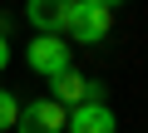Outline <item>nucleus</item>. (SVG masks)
I'll use <instances>...</instances> for the list:
<instances>
[{"mask_svg": "<svg viewBox=\"0 0 148 133\" xmlns=\"http://www.w3.org/2000/svg\"><path fill=\"white\" fill-rule=\"evenodd\" d=\"M109 25H114V10L99 5V0H74V10H69V40L74 44H104L109 40Z\"/></svg>", "mask_w": 148, "mask_h": 133, "instance_id": "f257e3e1", "label": "nucleus"}, {"mask_svg": "<svg viewBox=\"0 0 148 133\" xmlns=\"http://www.w3.org/2000/svg\"><path fill=\"white\" fill-rule=\"evenodd\" d=\"M15 118H20V99H15L10 89H0V133H10Z\"/></svg>", "mask_w": 148, "mask_h": 133, "instance_id": "0eeeda50", "label": "nucleus"}, {"mask_svg": "<svg viewBox=\"0 0 148 133\" xmlns=\"http://www.w3.org/2000/svg\"><path fill=\"white\" fill-rule=\"evenodd\" d=\"M84 89H89V79L74 69V64H69L64 74H54V79H49V99H54V104H64V108L84 104Z\"/></svg>", "mask_w": 148, "mask_h": 133, "instance_id": "423d86ee", "label": "nucleus"}, {"mask_svg": "<svg viewBox=\"0 0 148 133\" xmlns=\"http://www.w3.org/2000/svg\"><path fill=\"white\" fill-rule=\"evenodd\" d=\"M5 64H10V40L0 35V69H5Z\"/></svg>", "mask_w": 148, "mask_h": 133, "instance_id": "6e6552de", "label": "nucleus"}, {"mask_svg": "<svg viewBox=\"0 0 148 133\" xmlns=\"http://www.w3.org/2000/svg\"><path fill=\"white\" fill-rule=\"evenodd\" d=\"M69 10H74V0H25V15H30V25L40 35H64Z\"/></svg>", "mask_w": 148, "mask_h": 133, "instance_id": "39448f33", "label": "nucleus"}, {"mask_svg": "<svg viewBox=\"0 0 148 133\" xmlns=\"http://www.w3.org/2000/svg\"><path fill=\"white\" fill-rule=\"evenodd\" d=\"M114 128H119L114 108H109V104H94V99L74 104V108H69V123H64V133H114Z\"/></svg>", "mask_w": 148, "mask_h": 133, "instance_id": "20e7f679", "label": "nucleus"}, {"mask_svg": "<svg viewBox=\"0 0 148 133\" xmlns=\"http://www.w3.org/2000/svg\"><path fill=\"white\" fill-rule=\"evenodd\" d=\"M99 5H109V10H119V5H123V0H99Z\"/></svg>", "mask_w": 148, "mask_h": 133, "instance_id": "1a4fd4ad", "label": "nucleus"}, {"mask_svg": "<svg viewBox=\"0 0 148 133\" xmlns=\"http://www.w3.org/2000/svg\"><path fill=\"white\" fill-rule=\"evenodd\" d=\"M25 59H30V69H35V74L54 79V74L69 69V40H64V35H35L30 49H25Z\"/></svg>", "mask_w": 148, "mask_h": 133, "instance_id": "7ed1b4c3", "label": "nucleus"}, {"mask_svg": "<svg viewBox=\"0 0 148 133\" xmlns=\"http://www.w3.org/2000/svg\"><path fill=\"white\" fill-rule=\"evenodd\" d=\"M69 123V108L54 104V99H30L20 104V118H15V133H64Z\"/></svg>", "mask_w": 148, "mask_h": 133, "instance_id": "f03ea898", "label": "nucleus"}]
</instances>
